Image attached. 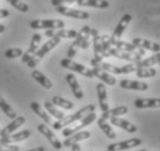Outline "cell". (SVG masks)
I'll return each instance as SVG.
<instances>
[{
	"mask_svg": "<svg viewBox=\"0 0 160 151\" xmlns=\"http://www.w3.org/2000/svg\"><path fill=\"white\" fill-rule=\"evenodd\" d=\"M30 135H32L30 130L24 129V130L18 131V133H13V134L6 136V137H1L0 138V143L11 144V143H15V142H21V141L27 139Z\"/></svg>",
	"mask_w": 160,
	"mask_h": 151,
	"instance_id": "obj_18",
	"label": "cell"
},
{
	"mask_svg": "<svg viewBox=\"0 0 160 151\" xmlns=\"http://www.w3.org/2000/svg\"><path fill=\"white\" fill-rule=\"evenodd\" d=\"M136 75L138 78H152L157 75V70L153 68H142L138 69L137 68Z\"/></svg>",
	"mask_w": 160,
	"mask_h": 151,
	"instance_id": "obj_36",
	"label": "cell"
},
{
	"mask_svg": "<svg viewBox=\"0 0 160 151\" xmlns=\"http://www.w3.org/2000/svg\"><path fill=\"white\" fill-rule=\"evenodd\" d=\"M91 30H92V28L89 27V26H84V27L81 28L79 32H78L77 37L73 41L72 43L73 47H76L77 49L81 48L84 49V50H86L89 47V43H91V41H89Z\"/></svg>",
	"mask_w": 160,
	"mask_h": 151,
	"instance_id": "obj_7",
	"label": "cell"
},
{
	"mask_svg": "<svg viewBox=\"0 0 160 151\" xmlns=\"http://www.w3.org/2000/svg\"><path fill=\"white\" fill-rule=\"evenodd\" d=\"M60 43V39L59 37H52V39H50L49 41H47L38 50L36 51V54H35V56L32 57V60H29L28 63H27V65H28V68H36L37 64L40 63L41 60L44 58V56L47 55V54H49V52L51 51L53 48H56L57 45Z\"/></svg>",
	"mask_w": 160,
	"mask_h": 151,
	"instance_id": "obj_3",
	"label": "cell"
},
{
	"mask_svg": "<svg viewBox=\"0 0 160 151\" xmlns=\"http://www.w3.org/2000/svg\"><path fill=\"white\" fill-rule=\"evenodd\" d=\"M64 3H66V0H51V5L55 7L62 6V4H64Z\"/></svg>",
	"mask_w": 160,
	"mask_h": 151,
	"instance_id": "obj_42",
	"label": "cell"
},
{
	"mask_svg": "<svg viewBox=\"0 0 160 151\" xmlns=\"http://www.w3.org/2000/svg\"><path fill=\"white\" fill-rule=\"evenodd\" d=\"M65 79L68 81V86L71 88V91H72L73 96H76L77 99H82L84 98V92L80 87L79 83H78V80H77L76 76L73 75V73H68V75L65 76Z\"/></svg>",
	"mask_w": 160,
	"mask_h": 151,
	"instance_id": "obj_21",
	"label": "cell"
},
{
	"mask_svg": "<svg viewBox=\"0 0 160 151\" xmlns=\"http://www.w3.org/2000/svg\"><path fill=\"white\" fill-rule=\"evenodd\" d=\"M60 65H62V68L71 70V71H73V72H77V73H79V75L84 76V77H87V78H94L92 69L86 68L85 65L77 63V62H73L72 60L64 58V60H60Z\"/></svg>",
	"mask_w": 160,
	"mask_h": 151,
	"instance_id": "obj_6",
	"label": "cell"
},
{
	"mask_svg": "<svg viewBox=\"0 0 160 151\" xmlns=\"http://www.w3.org/2000/svg\"><path fill=\"white\" fill-rule=\"evenodd\" d=\"M91 36L93 40V47H94V60L98 62H102L103 60V52H102V43H101V35L99 34L98 29L92 28L91 30Z\"/></svg>",
	"mask_w": 160,
	"mask_h": 151,
	"instance_id": "obj_15",
	"label": "cell"
},
{
	"mask_svg": "<svg viewBox=\"0 0 160 151\" xmlns=\"http://www.w3.org/2000/svg\"><path fill=\"white\" fill-rule=\"evenodd\" d=\"M24 123H26L24 116H18L16 119L13 120L11 123H8L6 127L2 128V129L0 130V138H1V137H6V136L11 135L13 133H15V131Z\"/></svg>",
	"mask_w": 160,
	"mask_h": 151,
	"instance_id": "obj_17",
	"label": "cell"
},
{
	"mask_svg": "<svg viewBox=\"0 0 160 151\" xmlns=\"http://www.w3.org/2000/svg\"><path fill=\"white\" fill-rule=\"evenodd\" d=\"M8 4L11 5L12 7H14L15 9H18L19 12L27 13L29 11V6L26 3H22L21 0H6Z\"/></svg>",
	"mask_w": 160,
	"mask_h": 151,
	"instance_id": "obj_37",
	"label": "cell"
},
{
	"mask_svg": "<svg viewBox=\"0 0 160 151\" xmlns=\"http://www.w3.org/2000/svg\"><path fill=\"white\" fill-rule=\"evenodd\" d=\"M143 141L140 138H130L125 139V141H121L117 143L109 144L107 147V151H123L128 150V149H132V148H137L142 145Z\"/></svg>",
	"mask_w": 160,
	"mask_h": 151,
	"instance_id": "obj_11",
	"label": "cell"
},
{
	"mask_svg": "<svg viewBox=\"0 0 160 151\" xmlns=\"http://www.w3.org/2000/svg\"><path fill=\"white\" fill-rule=\"evenodd\" d=\"M112 56V57H116V58H120V60H128V62H131V63H138L139 60H142V57L139 54H131V52H127L123 51V50H120V49H116L112 47L110 50H109V57Z\"/></svg>",
	"mask_w": 160,
	"mask_h": 151,
	"instance_id": "obj_12",
	"label": "cell"
},
{
	"mask_svg": "<svg viewBox=\"0 0 160 151\" xmlns=\"http://www.w3.org/2000/svg\"><path fill=\"white\" fill-rule=\"evenodd\" d=\"M44 107H45V109H47V112H48L49 114H51L53 117H56L57 121H60V120H63L65 117L64 113L62 111H59L51 101H45L44 102Z\"/></svg>",
	"mask_w": 160,
	"mask_h": 151,
	"instance_id": "obj_34",
	"label": "cell"
},
{
	"mask_svg": "<svg viewBox=\"0 0 160 151\" xmlns=\"http://www.w3.org/2000/svg\"><path fill=\"white\" fill-rule=\"evenodd\" d=\"M101 43H102V52L103 57H109V50L112 48V42H110V36L102 35L101 36Z\"/></svg>",
	"mask_w": 160,
	"mask_h": 151,
	"instance_id": "obj_38",
	"label": "cell"
},
{
	"mask_svg": "<svg viewBox=\"0 0 160 151\" xmlns=\"http://www.w3.org/2000/svg\"><path fill=\"white\" fill-rule=\"evenodd\" d=\"M22 55H23V50L21 48H11L5 51V57H6V58H9V60L20 57V56H22Z\"/></svg>",
	"mask_w": 160,
	"mask_h": 151,
	"instance_id": "obj_39",
	"label": "cell"
},
{
	"mask_svg": "<svg viewBox=\"0 0 160 151\" xmlns=\"http://www.w3.org/2000/svg\"><path fill=\"white\" fill-rule=\"evenodd\" d=\"M112 47L116 49H120V50H123V51L131 52V54H139L140 56H144L145 51H146L143 48H137L136 45H133L132 43H129V42H125V41L122 40L116 41Z\"/></svg>",
	"mask_w": 160,
	"mask_h": 151,
	"instance_id": "obj_23",
	"label": "cell"
},
{
	"mask_svg": "<svg viewBox=\"0 0 160 151\" xmlns=\"http://www.w3.org/2000/svg\"><path fill=\"white\" fill-rule=\"evenodd\" d=\"M95 119H96V114H95V112H93L91 114H88L87 116H85L82 120H80L78 123H74L73 126L64 128L62 135L64 136L65 138H66V137H70L71 135L76 134V133H78V131H80V130H82L85 127H87V126H89L91 123H93V122L95 121Z\"/></svg>",
	"mask_w": 160,
	"mask_h": 151,
	"instance_id": "obj_4",
	"label": "cell"
},
{
	"mask_svg": "<svg viewBox=\"0 0 160 151\" xmlns=\"http://www.w3.org/2000/svg\"><path fill=\"white\" fill-rule=\"evenodd\" d=\"M29 26L35 30L37 29H62L65 27V22L58 19H44V20L36 19V20L30 21Z\"/></svg>",
	"mask_w": 160,
	"mask_h": 151,
	"instance_id": "obj_5",
	"label": "cell"
},
{
	"mask_svg": "<svg viewBox=\"0 0 160 151\" xmlns=\"http://www.w3.org/2000/svg\"><path fill=\"white\" fill-rule=\"evenodd\" d=\"M160 63V52H157L153 56L148 57V58H145L143 60H139L138 63H136V66L138 69L142 68H152L153 65H157V64Z\"/></svg>",
	"mask_w": 160,
	"mask_h": 151,
	"instance_id": "obj_32",
	"label": "cell"
},
{
	"mask_svg": "<svg viewBox=\"0 0 160 151\" xmlns=\"http://www.w3.org/2000/svg\"><path fill=\"white\" fill-rule=\"evenodd\" d=\"M28 151H45V148L44 147H37V148H34V149L28 150Z\"/></svg>",
	"mask_w": 160,
	"mask_h": 151,
	"instance_id": "obj_44",
	"label": "cell"
},
{
	"mask_svg": "<svg viewBox=\"0 0 160 151\" xmlns=\"http://www.w3.org/2000/svg\"><path fill=\"white\" fill-rule=\"evenodd\" d=\"M0 151H20V148L12 144L0 143Z\"/></svg>",
	"mask_w": 160,
	"mask_h": 151,
	"instance_id": "obj_40",
	"label": "cell"
},
{
	"mask_svg": "<svg viewBox=\"0 0 160 151\" xmlns=\"http://www.w3.org/2000/svg\"><path fill=\"white\" fill-rule=\"evenodd\" d=\"M41 41H42V35H41L40 33H35L32 37V42H30L29 48L27 49V51L23 52V55H22V58H21V60H22V63L27 64L29 60L35 56L36 51L40 49Z\"/></svg>",
	"mask_w": 160,
	"mask_h": 151,
	"instance_id": "obj_10",
	"label": "cell"
},
{
	"mask_svg": "<svg viewBox=\"0 0 160 151\" xmlns=\"http://www.w3.org/2000/svg\"><path fill=\"white\" fill-rule=\"evenodd\" d=\"M135 107L136 108H160V98L158 99H138L135 100Z\"/></svg>",
	"mask_w": 160,
	"mask_h": 151,
	"instance_id": "obj_27",
	"label": "cell"
},
{
	"mask_svg": "<svg viewBox=\"0 0 160 151\" xmlns=\"http://www.w3.org/2000/svg\"><path fill=\"white\" fill-rule=\"evenodd\" d=\"M32 77L36 80L37 83L41 84V86H43V87L47 88V90H50V88H52V86H53L51 80L49 79L48 77L44 75V73H42L41 71H38V70H32Z\"/></svg>",
	"mask_w": 160,
	"mask_h": 151,
	"instance_id": "obj_31",
	"label": "cell"
},
{
	"mask_svg": "<svg viewBox=\"0 0 160 151\" xmlns=\"http://www.w3.org/2000/svg\"><path fill=\"white\" fill-rule=\"evenodd\" d=\"M132 44L136 45L137 48H143L144 50H151L153 52H160V44L157 42L150 40H145V39H139L136 37L132 40Z\"/></svg>",
	"mask_w": 160,
	"mask_h": 151,
	"instance_id": "obj_20",
	"label": "cell"
},
{
	"mask_svg": "<svg viewBox=\"0 0 160 151\" xmlns=\"http://www.w3.org/2000/svg\"><path fill=\"white\" fill-rule=\"evenodd\" d=\"M51 102L55 105V106H58V107H62L64 108V109H72L73 108V102H71V101H68V100L64 99V98H62V96H55L53 98H52Z\"/></svg>",
	"mask_w": 160,
	"mask_h": 151,
	"instance_id": "obj_35",
	"label": "cell"
},
{
	"mask_svg": "<svg viewBox=\"0 0 160 151\" xmlns=\"http://www.w3.org/2000/svg\"><path fill=\"white\" fill-rule=\"evenodd\" d=\"M128 107L127 106H117V107H114L112 109H109L108 112L106 113H102L101 117L104 120H109L110 117H120L122 115H125L128 113Z\"/></svg>",
	"mask_w": 160,
	"mask_h": 151,
	"instance_id": "obj_28",
	"label": "cell"
},
{
	"mask_svg": "<svg viewBox=\"0 0 160 151\" xmlns=\"http://www.w3.org/2000/svg\"><path fill=\"white\" fill-rule=\"evenodd\" d=\"M37 130L40 131L41 134H42L45 138L48 139L49 142H50V144H51L52 147L55 148L56 150H60V149L63 148V143L58 139V137L56 136V134H55V133H53V131H52L45 123L38 124V126H37Z\"/></svg>",
	"mask_w": 160,
	"mask_h": 151,
	"instance_id": "obj_9",
	"label": "cell"
},
{
	"mask_svg": "<svg viewBox=\"0 0 160 151\" xmlns=\"http://www.w3.org/2000/svg\"><path fill=\"white\" fill-rule=\"evenodd\" d=\"M131 20H132V15H131V14H129V13L124 14V15L121 18L120 22L117 23L116 28L114 29V33H112V35L110 36V42H112V45H114L116 41L120 40L121 36L123 35L124 30L127 29V27L129 26V23L131 22Z\"/></svg>",
	"mask_w": 160,
	"mask_h": 151,
	"instance_id": "obj_8",
	"label": "cell"
},
{
	"mask_svg": "<svg viewBox=\"0 0 160 151\" xmlns=\"http://www.w3.org/2000/svg\"><path fill=\"white\" fill-rule=\"evenodd\" d=\"M9 15H11L9 11L5 9V8H1V9H0V19H5V18H7V16H9Z\"/></svg>",
	"mask_w": 160,
	"mask_h": 151,
	"instance_id": "obj_41",
	"label": "cell"
},
{
	"mask_svg": "<svg viewBox=\"0 0 160 151\" xmlns=\"http://www.w3.org/2000/svg\"><path fill=\"white\" fill-rule=\"evenodd\" d=\"M120 86L124 90H133V91H146L148 88V84L145 81L123 79L120 81Z\"/></svg>",
	"mask_w": 160,
	"mask_h": 151,
	"instance_id": "obj_22",
	"label": "cell"
},
{
	"mask_svg": "<svg viewBox=\"0 0 160 151\" xmlns=\"http://www.w3.org/2000/svg\"><path fill=\"white\" fill-rule=\"evenodd\" d=\"M91 137V131L88 130H80L76 134L71 135L70 137H66L65 141L63 142V147L65 148H71L73 144H77L78 142H81L84 139H87Z\"/></svg>",
	"mask_w": 160,
	"mask_h": 151,
	"instance_id": "obj_19",
	"label": "cell"
},
{
	"mask_svg": "<svg viewBox=\"0 0 160 151\" xmlns=\"http://www.w3.org/2000/svg\"><path fill=\"white\" fill-rule=\"evenodd\" d=\"M92 71H93L94 77L99 78L103 84H107V85H110V86H114V85L116 84L115 77H112L109 72H106L104 70H102V69H100V68H93Z\"/></svg>",
	"mask_w": 160,
	"mask_h": 151,
	"instance_id": "obj_25",
	"label": "cell"
},
{
	"mask_svg": "<svg viewBox=\"0 0 160 151\" xmlns=\"http://www.w3.org/2000/svg\"><path fill=\"white\" fill-rule=\"evenodd\" d=\"M30 108H32V111L34 112L40 119L43 120L44 122H45V124H51L52 126L53 121H52L51 116H50V114H49L48 112L41 106L40 103L36 102V101H34V102L30 103Z\"/></svg>",
	"mask_w": 160,
	"mask_h": 151,
	"instance_id": "obj_24",
	"label": "cell"
},
{
	"mask_svg": "<svg viewBox=\"0 0 160 151\" xmlns=\"http://www.w3.org/2000/svg\"><path fill=\"white\" fill-rule=\"evenodd\" d=\"M93 112H95V105L89 103V105H87V106H85L84 108H81V109H79V111H77L76 113L71 114V115L65 116L63 120L53 122V123H52V128H53L55 130H62V129L68 127L70 124L76 123L77 121L82 120L85 116H87L88 114H91V113H93Z\"/></svg>",
	"mask_w": 160,
	"mask_h": 151,
	"instance_id": "obj_1",
	"label": "cell"
},
{
	"mask_svg": "<svg viewBox=\"0 0 160 151\" xmlns=\"http://www.w3.org/2000/svg\"><path fill=\"white\" fill-rule=\"evenodd\" d=\"M77 4L80 7H95V8H108V0H78Z\"/></svg>",
	"mask_w": 160,
	"mask_h": 151,
	"instance_id": "obj_29",
	"label": "cell"
},
{
	"mask_svg": "<svg viewBox=\"0 0 160 151\" xmlns=\"http://www.w3.org/2000/svg\"><path fill=\"white\" fill-rule=\"evenodd\" d=\"M96 93L99 98V106L102 113L109 111V103H108V96H107V88L104 86L103 83H99L96 85Z\"/></svg>",
	"mask_w": 160,
	"mask_h": 151,
	"instance_id": "obj_16",
	"label": "cell"
},
{
	"mask_svg": "<svg viewBox=\"0 0 160 151\" xmlns=\"http://www.w3.org/2000/svg\"><path fill=\"white\" fill-rule=\"evenodd\" d=\"M0 109L4 112V114L7 117H9V119H16L18 117V114H16V112L13 109V107L9 105V103L6 101V100L2 98V96H0Z\"/></svg>",
	"mask_w": 160,
	"mask_h": 151,
	"instance_id": "obj_33",
	"label": "cell"
},
{
	"mask_svg": "<svg viewBox=\"0 0 160 151\" xmlns=\"http://www.w3.org/2000/svg\"><path fill=\"white\" fill-rule=\"evenodd\" d=\"M56 12L62 14V15L68 16V18H74V19H80V20H85V19H88V18H89L88 12L66 7V6H63V5L56 7Z\"/></svg>",
	"mask_w": 160,
	"mask_h": 151,
	"instance_id": "obj_13",
	"label": "cell"
},
{
	"mask_svg": "<svg viewBox=\"0 0 160 151\" xmlns=\"http://www.w3.org/2000/svg\"><path fill=\"white\" fill-rule=\"evenodd\" d=\"M44 35L47 37H59L60 40L62 39H76L77 35H78V32L74 30V29H48L45 30Z\"/></svg>",
	"mask_w": 160,
	"mask_h": 151,
	"instance_id": "obj_14",
	"label": "cell"
},
{
	"mask_svg": "<svg viewBox=\"0 0 160 151\" xmlns=\"http://www.w3.org/2000/svg\"><path fill=\"white\" fill-rule=\"evenodd\" d=\"M159 66H160V63H159Z\"/></svg>",
	"mask_w": 160,
	"mask_h": 151,
	"instance_id": "obj_48",
	"label": "cell"
},
{
	"mask_svg": "<svg viewBox=\"0 0 160 151\" xmlns=\"http://www.w3.org/2000/svg\"><path fill=\"white\" fill-rule=\"evenodd\" d=\"M140 151H148V150H145V149H143V150H140Z\"/></svg>",
	"mask_w": 160,
	"mask_h": 151,
	"instance_id": "obj_47",
	"label": "cell"
},
{
	"mask_svg": "<svg viewBox=\"0 0 160 151\" xmlns=\"http://www.w3.org/2000/svg\"><path fill=\"white\" fill-rule=\"evenodd\" d=\"M5 29H6V28H5V26L2 23H0V34H2V33L5 32Z\"/></svg>",
	"mask_w": 160,
	"mask_h": 151,
	"instance_id": "obj_45",
	"label": "cell"
},
{
	"mask_svg": "<svg viewBox=\"0 0 160 151\" xmlns=\"http://www.w3.org/2000/svg\"><path fill=\"white\" fill-rule=\"evenodd\" d=\"M91 65H92V68H100L106 72L114 73V75H128V73L137 71V66H135L133 64H127V65H123V66H116V65L104 63V62H98L94 58L91 60Z\"/></svg>",
	"mask_w": 160,
	"mask_h": 151,
	"instance_id": "obj_2",
	"label": "cell"
},
{
	"mask_svg": "<svg viewBox=\"0 0 160 151\" xmlns=\"http://www.w3.org/2000/svg\"><path fill=\"white\" fill-rule=\"evenodd\" d=\"M98 126H99V128L102 130V133H103L109 139L116 138V133H115V130L112 128V126L108 123V120H104V119H102V117L98 119Z\"/></svg>",
	"mask_w": 160,
	"mask_h": 151,
	"instance_id": "obj_30",
	"label": "cell"
},
{
	"mask_svg": "<svg viewBox=\"0 0 160 151\" xmlns=\"http://www.w3.org/2000/svg\"><path fill=\"white\" fill-rule=\"evenodd\" d=\"M71 149H72V151H81V148H80V145L78 143L73 144L72 147H71Z\"/></svg>",
	"mask_w": 160,
	"mask_h": 151,
	"instance_id": "obj_43",
	"label": "cell"
},
{
	"mask_svg": "<svg viewBox=\"0 0 160 151\" xmlns=\"http://www.w3.org/2000/svg\"><path fill=\"white\" fill-rule=\"evenodd\" d=\"M78 0H66V4H74Z\"/></svg>",
	"mask_w": 160,
	"mask_h": 151,
	"instance_id": "obj_46",
	"label": "cell"
},
{
	"mask_svg": "<svg viewBox=\"0 0 160 151\" xmlns=\"http://www.w3.org/2000/svg\"><path fill=\"white\" fill-rule=\"evenodd\" d=\"M110 123L114 124V126H116V127H120L122 129H124L125 131H128V133H136L137 131V127L135 126L133 123L131 122H129L127 120L124 119H121V117H110Z\"/></svg>",
	"mask_w": 160,
	"mask_h": 151,
	"instance_id": "obj_26",
	"label": "cell"
}]
</instances>
